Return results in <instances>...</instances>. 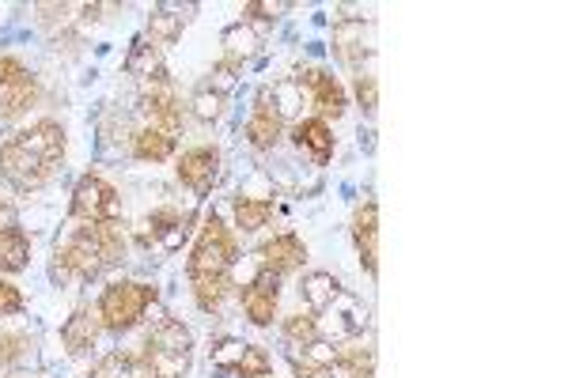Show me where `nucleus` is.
Returning a JSON list of instances; mask_svg holds the SVG:
<instances>
[{
    "label": "nucleus",
    "instance_id": "1",
    "mask_svg": "<svg viewBox=\"0 0 568 378\" xmlns=\"http://www.w3.org/2000/svg\"><path fill=\"white\" fill-rule=\"evenodd\" d=\"M141 359L149 364L155 378H186L190 364H194V334L186 321L160 315L144 329L141 340Z\"/></svg>",
    "mask_w": 568,
    "mask_h": 378
},
{
    "label": "nucleus",
    "instance_id": "2",
    "mask_svg": "<svg viewBox=\"0 0 568 378\" xmlns=\"http://www.w3.org/2000/svg\"><path fill=\"white\" fill-rule=\"evenodd\" d=\"M240 254L243 251H240V235H235V227L227 224L220 208H209L205 216H201L194 246H190L186 280H194V276H227V269H232Z\"/></svg>",
    "mask_w": 568,
    "mask_h": 378
},
{
    "label": "nucleus",
    "instance_id": "3",
    "mask_svg": "<svg viewBox=\"0 0 568 378\" xmlns=\"http://www.w3.org/2000/svg\"><path fill=\"white\" fill-rule=\"evenodd\" d=\"M160 303V288L144 280H110L95 299V315L103 334H130L144 321V315Z\"/></svg>",
    "mask_w": 568,
    "mask_h": 378
},
{
    "label": "nucleus",
    "instance_id": "4",
    "mask_svg": "<svg viewBox=\"0 0 568 378\" xmlns=\"http://www.w3.org/2000/svg\"><path fill=\"white\" fill-rule=\"evenodd\" d=\"M110 265H106L103 251L95 246V238H91V227L69 224V232L58 238V246H53V280L58 284H69V280L91 284Z\"/></svg>",
    "mask_w": 568,
    "mask_h": 378
},
{
    "label": "nucleus",
    "instance_id": "5",
    "mask_svg": "<svg viewBox=\"0 0 568 378\" xmlns=\"http://www.w3.org/2000/svg\"><path fill=\"white\" fill-rule=\"evenodd\" d=\"M133 122L160 129L168 136H182V125H186V114H182V99L179 88L171 80L168 69H160L152 80H144L141 91H136V106H133Z\"/></svg>",
    "mask_w": 568,
    "mask_h": 378
},
{
    "label": "nucleus",
    "instance_id": "6",
    "mask_svg": "<svg viewBox=\"0 0 568 378\" xmlns=\"http://www.w3.org/2000/svg\"><path fill=\"white\" fill-rule=\"evenodd\" d=\"M122 212H125L122 193L110 186L103 174L95 171L80 174L69 201V224H118Z\"/></svg>",
    "mask_w": 568,
    "mask_h": 378
},
{
    "label": "nucleus",
    "instance_id": "7",
    "mask_svg": "<svg viewBox=\"0 0 568 378\" xmlns=\"http://www.w3.org/2000/svg\"><path fill=\"white\" fill-rule=\"evenodd\" d=\"M194 224H197L194 208L160 205V208H152L149 216H141V224L133 227V238H136V246H144V251L175 254L190 238V232H194Z\"/></svg>",
    "mask_w": 568,
    "mask_h": 378
},
{
    "label": "nucleus",
    "instance_id": "8",
    "mask_svg": "<svg viewBox=\"0 0 568 378\" xmlns=\"http://www.w3.org/2000/svg\"><path fill=\"white\" fill-rule=\"evenodd\" d=\"M292 76L304 88V99H307V106L315 110V118H323V122H342L345 110H349V91H345L342 76H334V69H326V64H300Z\"/></svg>",
    "mask_w": 568,
    "mask_h": 378
},
{
    "label": "nucleus",
    "instance_id": "9",
    "mask_svg": "<svg viewBox=\"0 0 568 378\" xmlns=\"http://www.w3.org/2000/svg\"><path fill=\"white\" fill-rule=\"evenodd\" d=\"M220 171H224V155L216 144H190L175 155V178L194 193L197 201L213 197Z\"/></svg>",
    "mask_w": 568,
    "mask_h": 378
},
{
    "label": "nucleus",
    "instance_id": "10",
    "mask_svg": "<svg viewBox=\"0 0 568 378\" xmlns=\"http://www.w3.org/2000/svg\"><path fill=\"white\" fill-rule=\"evenodd\" d=\"M329 50H334V61L342 64L345 72H364L372 69L375 45H372V20L364 16H345V20L334 23V34H329Z\"/></svg>",
    "mask_w": 568,
    "mask_h": 378
},
{
    "label": "nucleus",
    "instance_id": "11",
    "mask_svg": "<svg viewBox=\"0 0 568 378\" xmlns=\"http://www.w3.org/2000/svg\"><path fill=\"white\" fill-rule=\"evenodd\" d=\"M0 178H4L16 193H34L53 178V167H45L42 160H34L16 136H8V141L0 144Z\"/></svg>",
    "mask_w": 568,
    "mask_h": 378
},
{
    "label": "nucleus",
    "instance_id": "12",
    "mask_svg": "<svg viewBox=\"0 0 568 378\" xmlns=\"http://www.w3.org/2000/svg\"><path fill=\"white\" fill-rule=\"evenodd\" d=\"M284 136V122L277 114V106H273L270 99V84H262L254 91V103L246 110V122H243V141L254 147L258 155H270L273 147L281 144Z\"/></svg>",
    "mask_w": 568,
    "mask_h": 378
},
{
    "label": "nucleus",
    "instance_id": "13",
    "mask_svg": "<svg viewBox=\"0 0 568 378\" xmlns=\"http://www.w3.org/2000/svg\"><path fill=\"white\" fill-rule=\"evenodd\" d=\"M227 216H232L235 235H258L277 216V193H273V186L258 193L240 186L232 193V201H227Z\"/></svg>",
    "mask_w": 568,
    "mask_h": 378
},
{
    "label": "nucleus",
    "instance_id": "14",
    "mask_svg": "<svg viewBox=\"0 0 568 378\" xmlns=\"http://www.w3.org/2000/svg\"><path fill=\"white\" fill-rule=\"evenodd\" d=\"M364 329H368V310H364V303L349 292H342L323 315H318V337L329 340V345L364 337Z\"/></svg>",
    "mask_w": 568,
    "mask_h": 378
},
{
    "label": "nucleus",
    "instance_id": "15",
    "mask_svg": "<svg viewBox=\"0 0 568 378\" xmlns=\"http://www.w3.org/2000/svg\"><path fill=\"white\" fill-rule=\"evenodd\" d=\"M240 310L254 329H270L281 310V276L262 269L246 288H240Z\"/></svg>",
    "mask_w": 568,
    "mask_h": 378
},
{
    "label": "nucleus",
    "instance_id": "16",
    "mask_svg": "<svg viewBox=\"0 0 568 378\" xmlns=\"http://www.w3.org/2000/svg\"><path fill=\"white\" fill-rule=\"evenodd\" d=\"M254 257H258V265L265 273H273V276H281V280H284V276H292V273H304L307 243L296 232H277V235L262 238Z\"/></svg>",
    "mask_w": 568,
    "mask_h": 378
},
{
    "label": "nucleus",
    "instance_id": "17",
    "mask_svg": "<svg viewBox=\"0 0 568 378\" xmlns=\"http://www.w3.org/2000/svg\"><path fill=\"white\" fill-rule=\"evenodd\" d=\"M288 144L296 147V152L304 155V160L315 163V167H329V160H334V152H337L334 129H329V122H323V118H315V114H307V118H300V122H292Z\"/></svg>",
    "mask_w": 568,
    "mask_h": 378
},
{
    "label": "nucleus",
    "instance_id": "18",
    "mask_svg": "<svg viewBox=\"0 0 568 378\" xmlns=\"http://www.w3.org/2000/svg\"><path fill=\"white\" fill-rule=\"evenodd\" d=\"M34 160H42L45 167L58 171V163L65 160V147H69V136H65V125H58L53 118H39V122L23 125L20 133H12Z\"/></svg>",
    "mask_w": 568,
    "mask_h": 378
},
{
    "label": "nucleus",
    "instance_id": "19",
    "mask_svg": "<svg viewBox=\"0 0 568 378\" xmlns=\"http://www.w3.org/2000/svg\"><path fill=\"white\" fill-rule=\"evenodd\" d=\"M353 243H356V254H361V265L364 273L379 276V205L368 197L361 201L353 212Z\"/></svg>",
    "mask_w": 568,
    "mask_h": 378
},
{
    "label": "nucleus",
    "instance_id": "20",
    "mask_svg": "<svg viewBox=\"0 0 568 378\" xmlns=\"http://www.w3.org/2000/svg\"><path fill=\"white\" fill-rule=\"evenodd\" d=\"M190 8L182 4H160L149 12V23H144V42H152L155 50H168V45H175L182 39V31H186V16Z\"/></svg>",
    "mask_w": 568,
    "mask_h": 378
},
{
    "label": "nucleus",
    "instance_id": "21",
    "mask_svg": "<svg viewBox=\"0 0 568 378\" xmlns=\"http://www.w3.org/2000/svg\"><path fill=\"white\" fill-rule=\"evenodd\" d=\"M103 337V326H99V315L95 307H80L65 326H61V345H65L69 356H88L91 348L99 345Z\"/></svg>",
    "mask_w": 568,
    "mask_h": 378
},
{
    "label": "nucleus",
    "instance_id": "22",
    "mask_svg": "<svg viewBox=\"0 0 568 378\" xmlns=\"http://www.w3.org/2000/svg\"><path fill=\"white\" fill-rule=\"evenodd\" d=\"M34 356H39V345H34V337L27 329L0 326V371H23V367L34 364Z\"/></svg>",
    "mask_w": 568,
    "mask_h": 378
},
{
    "label": "nucleus",
    "instance_id": "23",
    "mask_svg": "<svg viewBox=\"0 0 568 378\" xmlns=\"http://www.w3.org/2000/svg\"><path fill=\"white\" fill-rule=\"evenodd\" d=\"M42 99V84L39 76H23L16 84H4L0 88V122H20L23 114H31V106H39Z\"/></svg>",
    "mask_w": 568,
    "mask_h": 378
},
{
    "label": "nucleus",
    "instance_id": "24",
    "mask_svg": "<svg viewBox=\"0 0 568 378\" xmlns=\"http://www.w3.org/2000/svg\"><path fill=\"white\" fill-rule=\"evenodd\" d=\"M34 246L31 235L23 232L20 224H4L0 227V276H16L31 265Z\"/></svg>",
    "mask_w": 568,
    "mask_h": 378
},
{
    "label": "nucleus",
    "instance_id": "25",
    "mask_svg": "<svg viewBox=\"0 0 568 378\" xmlns=\"http://www.w3.org/2000/svg\"><path fill=\"white\" fill-rule=\"evenodd\" d=\"M130 155L136 163H168L179 155V141L168 133H160V129H149V125H136L133 141H130Z\"/></svg>",
    "mask_w": 568,
    "mask_h": 378
},
{
    "label": "nucleus",
    "instance_id": "26",
    "mask_svg": "<svg viewBox=\"0 0 568 378\" xmlns=\"http://www.w3.org/2000/svg\"><path fill=\"white\" fill-rule=\"evenodd\" d=\"M88 378H155L149 371V364L141 359V353H125V348H114V353L99 356L91 364Z\"/></svg>",
    "mask_w": 568,
    "mask_h": 378
},
{
    "label": "nucleus",
    "instance_id": "27",
    "mask_svg": "<svg viewBox=\"0 0 568 378\" xmlns=\"http://www.w3.org/2000/svg\"><path fill=\"white\" fill-rule=\"evenodd\" d=\"M342 292H345V288H342V280H337L334 273L315 269V273H304V276H300V299L307 303L311 315H323V310H326L329 303H334Z\"/></svg>",
    "mask_w": 568,
    "mask_h": 378
},
{
    "label": "nucleus",
    "instance_id": "28",
    "mask_svg": "<svg viewBox=\"0 0 568 378\" xmlns=\"http://www.w3.org/2000/svg\"><path fill=\"white\" fill-rule=\"evenodd\" d=\"M232 280L227 276H194L190 280V299H194V307L201 315H220L224 310V303L232 299Z\"/></svg>",
    "mask_w": 568,
    "mask_h": 378
},
{
    "label": "nucleus",
    "instance_id": "29",
    "mask_svg": "<svg viewBox=\"0 0 568 378\" xmlns=\"http://www.w3.org/2000/svg\"><path fill=\"white\" fill-rule=\"evenodd\" d=\"M277 337L288 353H300V348L315 345L318 340V315H311V310H292V315H284L277 321Z\"/></svg>",
    "mask_w": 568,
    "mask_h": 378
},
{
    "label": "nucleus",
    "instance_id": "30",
    "mask_svg": "<svg viewBox=\"0 0 568 378\" xmlns=\"http://www.w3.org/2000/svg\"><path fill=\"white\" fill-rule=\"evenodd\" d=\"M270 99H273V106H277L281 122H300V118H304L307 99H304V88L296 84V76L273 80V84H270Z\"/></svg>",
    "mask_w": 568,
    "mask_h": 378
},
{
    "label": "nucleus",
    "instance_id": "31",
    "mask_svg": "<svg viewBox=\"0 0 568 378\" xmlns=\"http://www.w3.org/2000/svg\"><path fill=\"white\" fill-rule=\"evenodd\" d=\"M220 45H224V53H232V58H254L258 53V45H262V34L254 31L251 23H232V27H224V34H220Z\"/></svg>",
    "mask_w": 568,
    "mask_h": 378
},
{
    "label": "nucleus",
    "instance_id": "32",
    "mask_svg": "<svg viewBox=\"0 0 568 378\" xmlns=\"http://www.w3.org/2000/svg\"><path fill=\"white\" fill-rule=\"evenodd\" d=\"M160 69H163V64H160V50H155L152 42L136 39L133 50H130V58H125V76H133L136 84H144V80H152Z\"/></svg>",
    "mask_w": 568,
    "mask_h": 378
},
{
    "label": "nucleus",
    "instance_id": "33",
    "mask_svg": "<svg viewBox=\"0 0 568 378\" xmlns=\"http://www.w3.org/2000/svg\"><path fill=\"white\" fill-rule=\"evenodd\" d=\"M243 64L240 58H232V53H220V61L213 64V72H209V91H216V95H232L235 88H240V76H243Z\"/></svg>",
    "mask_w": 568,
    "mask_h": 378
},
{
    "label": "nucleus",
    "instance_id": "34",
    "mask_svg": "<svg viewBox=\"0 0 568 378\" xmlns=\"http://www.w3.org/2000/svg\"><path fill=\"white\" fill-rule=\"evenodd\" d=\"M224 110H227V99L216 95V91H209L205 84L190 95V118L201 122V125H216L220 118H224Z\"/></svg>",
    "mask_w": 568,
    "mask_h": 378
},
{
    "label": "nucleus",
    "instance_id": "35",
    "mask_svg": "<svg viewBox=\"0 0 568 378\" xmlns=\"http://www.w3.org/2000/svg\"><path fill=\"white\" fill-rule=\"evenodd\" d=\"M353 99H356V106L364 110V118H375V110H379V80H375L372 69L353 76Z\"/></svg>",
    "mask_w": 568,
    "mask_h": 378
},
{
    "label": "nucleus",
    "instance_id": "36",
    "mask_svg": "<svg viewBox=\"0 0 568 378\" xmlns=\"http://www.w3.org/2000/svg\"><path fill=\"white\" fill-rule=\"evenodd\" d=\"M246 345L251 340H240V337H224V340H216V348H213V367L220 375H232L235 367H240V359H243V353H246Z\"/></svg>",
    "mask_w": 568,
    "mask_h": 378
},
{
    "label": "nucleus",
    "instance_id": "37",
    "mask_svg": "<svg viewBox=\"0 0 568 378\" xmlns=\"http://www.w3.org/2000/svg\"><path fill=\"white\" fill-rule=\"evenodd\" d=\"M265 371H273V356L265 353L262 345H246L240 367H235L227 378H254V375H265Z\"/></svg>",
    "mask_w": 568,
    "mask_h": 378
},
{
    "label": "nucleus",
    "instance_id": "38",
    "mask_svg": "<svg viewBox=\"0 0 568 378\" xmlns=\"http://www.w3.org/2000/svg\"><path fill=\"white\" fill-rule=\"evenodd\" d=\"M292 4H281V0H254V4L243 8V23H262V27H273L281 20V12H288Z\"/></svg>",
    "mask_w": 568,
    "mask_h": 378
},
{
    "label": "nucleus",
    "instance_id": "39",
    "mask_svg": "<svg viewBox=\"0 0 568 378\" xmlns=\"http://www.w3.org/2000/svg\"><path fill=\"white\" fill-rule=\"evenodd\" d=\"M23 310H27V295L16 288L12 280H4V276H0V321L23 315Z\"/></svg>",
    "mask_w": 568,
    "mask_h": 378
},
{
    "label": "nucleus",
    "instance_id": "40",
    "mask_svg": "<svg viewBox=\"0 0 568 378\" xmlns=\"http://www.w3.org/2000/svg\"><path fill=\"white\" fill-rule=\"evenodd\" d=\"M258 273H262L258 257H254V254H240V257H235L232 269H227V280H232V288H235V292H240V288H246V284H251Z\"/></svg>",
    "mask_w": 568,
    "mask_h": 378
},
{
    "label": "nucleus",
    "instance_id": "41",
    "mask_svg": "<svg viewBox=\"0 0 568 378\" xmlns=\"http://www.w3.org/2000/svg\"><path fill=\"white\" fill-rule=\"evenodd\" d=\"M31 76V69H27L23 58H16V53H0V88L4 84H16V80Z\"/></svg>",
    "mask_w": 568,
    "mask_h": 378
},
{
    "label": "nucleus",
    "instance_id": "42",
    "mask_svg": "<svg viewBox=\"0 0 568 378\" xmlns=\"http://www.w3.org/2000/svg\"><path fill=\"white\" fill-rule=\"evenodd\" d=\"M4 224H16V205L8 201V193L0 190V227H4Z\"/></svg>",
    "mask_w": 568,
    "mask_h": 378
},
{
    "label": "nucleus",
    "instance_id": "43",
    "mask_svg": "<svg viewBox=\"0 0 568 378\" xmlns=\"http://www.w3.org/2000/svg\"><path fill=\"white\" fill-rule=\"evenodd\" d=\"M254 378H277V371H265V375H254Z\"/></svg>",
    "mask_w": 568,
    "mask_h": 378
},
{
    "label": "nucleus",
    "instance_id": "44",
    "mask_svg": "<svg viewBox=\"0 0 568 378\" xmlns=\"http://www.w3.org/2000/svg\"><path fill=\"white\" fill-rule=\"evenodd\" d=\"M318 378H337L334 371H323V375H318Z\"/></svg>",
    "mask_w": 568,
    "mask_h": 378
},
{
    "label": "nucleus",
    "instance_id": "45",
    "mask_svg": "<svg viewBox=\"0 0 568 378\" xmlns=\"http://www.w3.org/2000/svg\"><path fill=\"white\" fill-rule=\"evenodd\" d=\"M8 378H27V375H20V371H16V375H8Z\"/></svg>",
    "mask_w": 568,
    "mask_h": 378
}]
</instances>
